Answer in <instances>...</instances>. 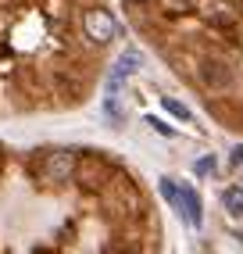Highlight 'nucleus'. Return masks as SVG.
<instances>
[{
  "instance_id": "obj_8",
  "label": "nucleus",
  "mask_w": 243,
  "mask_h": 254,
  "mask_svg": "<svg viewBox=\"0 0 243 254\" xmlns=\"http://www.w3.org/2000/svg\"><path fill=\"white\" fill-rule=\"evenodd\" d=\"M147 126H154V129H158V132H161V136H176V129H172V126H165V122H161V118H154V115L147 118Z\"/></svg>"
},
{
  "instance_id": "obj_6",
  "label": "nucleus",
  "mask_w": 243,
  "mask_h": 254,
  "mask_svg": "<svg viewBox=\"0 0 243 254\" xmlns=\"http://www.w3.org/2000/svg\"><path fill=\"white\" fill-rule=\"evenodd\" d=\"M161 108H165L168 115L182 118V122H189V108H186V104H179V100H172V97H161Z\"/></svg>"
},
{
  "instance_id": "obj_3",
  "label": "nucleus",
  "mask_w": 243,
  "mask_h": 254,
  "mask_svg": "<svg viewBox=\"0 0 243 254\" xmlns=\"http://www.w3.org/2000/svg\"><path fill=\"white\" fill-rule=\"evenodd\" d=\"M176 208L182 211V218L193 229H200V222H204V215H200V197H197V190L193 186H179V193H176Z\"/></svg>"
},
{
  "instance_id": "obj_4",
  "label": "nucleus",
  "mask_w": 243,
  "mask_h": 254,
  "mask_svg": "<svg viewBox=\"0 0 243 254\" xmlns=\"http://www.w3.org/2000/svg\"><path fill=\"white\" fill-rule=\"evenodd\" d=\"M140 64H143V54H140V50H125V54L118 58V64H115V75L129 79L136 68H140Z\"/></svg>"
},
{
  "instance_id": "obj_11",
  "label": "nucleus",
  "mask_w": 243,
  "mask_h": 254,
  "mask_svg": "<svg viewBox=\"0 0 243 254\" xmlns=\"http://www.w3.org/2000/svg\"><path fill=\"white\" fill-rule=\"evenodd\" d=\"M125 4H150V0H125Z\"/></svg>"
},
{
  "instance_id": "obj_10",
  "label": "nucleus",
  "mask_w": 243,
  "mask_h": 254,
  "mask_svg": "<svg viewBox=\"0 0 243 254\" xmlns=\"http://www.w3.org/2000/svg\"><path fill=\"white\" fill-rule=\"evenodd\" d=\"M233 165H243V143L233 147Z\"/></svg>"
},
{
  "instance_id": "obj_2",
  "label": "nucleus",
  "mask_w": 243,
  "mask_h": 254,
  "mask_svg": "<svg viewBox=\"0 0 243 254\" xmlns=\"http://www.w3.org/2000/svg\"><path fill=\"white\" fill-rule=\"evenodd\" d=\"M40 172L47 183H68V176L75 172V154L72 150H54V154H47Z\"/></svg>"
},
{
  "instance_id": "obj_9",
  "label": "nucleus",
  "mask_w": 243,
  "mask_h": 254,
  "mask_svg": "<svg viewBox=\"0 0 243 254\" xmlns=\"http://www.w3.org/2000/svg\"><path fill=\"white\" fill-rule=\"evenodd\" d=\"M207 172H215V158H204V161H197V176H207Z\"/></svg>"
},
{
  "instance_id": "obj_7",
  "label": "nucleus",
  "mask_w": 243,
  "mask_h": 254,
  "mask_svg": "<svg viewBox=\"0 0 243 254\" xmlns=\"http://www.w3.org/2000/svg\"><path fill=\"white\" fill-rule=\"evenodd\" d=\"M218 68H222V64H204V79H207V82H229V72L222 75Z\"/></svg>"
},
{
  "instance_id": "obj_5",
  "label": "nucleus",
  "mask_w": 243,
  "mask_h": 254,
  "mask_svg": "<svg viewBox=\"0 0 243 254\" xmlns=\"http://www.w3.org/2000/svg\"><path fill=\"white\" fill-rule=\"evenodd\" d=\"M222 204H225V211H229V215L243 218V186H233V190H225V193H222Z\"/></svg>"
},
{
  "instance_id": "obj_1",
  "label": "nucleus",
  "mask_w": 243,
  "mask_h": 254,
  "mask_svg": "<svg viewBox=\"0 0 243 254\" xmlns=\"http://www.w3.org/2000/svg\"><path fill=\"white\" fill-rule=\"evenodd\" d=\"M82 32H86V40H93V43H111L118 36V22L111 18V11H104V7H90L82 14Z\"/></svg>"
}]
</instances>
